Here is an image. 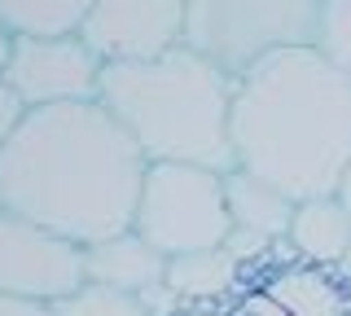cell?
Segmentation results:
<instances>
[{"label":"cell","mask_w":351,"mask_h":316,"mask_svg":"<svg viewBox=\"0 0 351 316\" xmlns=\"http://www.w3.org/2000/svg\"><path fill=\"white\" fill-rule=\"evenodd\" d=\"M167 259L158 246L141 233L136 224L123 228V233H110L97 237V242L84 246V268L88 281H101V286H119V290H149L158 281H167Z\"/></svg>","instance_id":"cell-10"},{"label":"cell","mask_w":351,"mask_h":316,"mask_svg":"<svg viewBox=\"0 0 351 316\" xmlns=\"http://www.w3.org/2000/svg\"><path fill=\"white\" fill-rule=\"evenodd\" d=\"M136 228L162 255L224 246L233 237L224 171L202 162H149L136 202Z\"/></svg>","instance_id":"cell-5"},{"label":"cell","mask_w":351,"mask_h":316,"mask_svg":"<svg viewBox=\"0 0 351 316\" xmlns=\"http://www.w3.org/2000/svg\"><path fill=\"white\" fill-rule=\"evenodd\" d=\"M233 154L294 202L334 193L351 162V71L321 45L255 62L233 88Z\"/></svg>","instance_id":"cell-2"},{"label":"cell","mask_w":351,"mask_h":316,"mask_svg":"<svg viewBox=\"0 0 351 316\" xmlns=\"http://www.w3.org/2000/svg\"><path fill=\"white\" fill-rule=\"evenodd\" d=\"M224 184H228L233 228L255 233V237H263V242H285L290 220H294V198L290 193L277 189L272 180L255 176V171H246V167L224 171Z\"/></svg>","instance_id":"cell-13"},{"label":"cell","mask_w":351,"mask_h":316,"mask_svg":"<svg viewBox=\"0 0 351 316\" xmlns=\"http://www.w3.org/2000/svg\"><path fill=\"white\" fill-rule=\"evenodd\" d=\"M241 316H351V281L338 268L285 250V264L241 299Z\"/></svg>","instance_id":"cell-9"},{"label":"cell","mask_w":351,"mask_h":316,"mask_svg":"<svg viewBox=\"0 0 351 316\" xmlns=\"http://www.w3.org/2000/svg\"><path fill=\"white\" fill-rule=\"evenodd\" d=\"M0 206H5V198H0Z\"/></svg>","instance_id":"cell-22"},{"label":"cell","mask_w":351,"mask_h":316,"mask_svg":"<svg viewBox=\"0 0 351 316\" xmlns=\"http://www.w3.org/2000/svg\"><path fill=\"white\" fill-rule=\"evenodd\" d=\"M22 119H27V106H22V97L9 88L5 80H0V154H5V145L14 141V132H18Z\"/></svg>","instance_id":"cell-17"},{"label":"cell","mask_w":351,"mask_h":316,"mask_svg":"<svg viewBox=\"0 0 351 316\" xmlns=\"http://www.w3.org/2000/svg\"><path fill=\"white\" fill-rule=\"evenodd\" d=\"M9 45H14V31L0 23V66H5V58H9Z\"/></svg>","instance_id":"cell-20"},{"label":"cell","mask_w":351,"mask_h":316,"mask_svg":"<svg viewBox=\"0 0 351 316\" xmlns=\"http://www.w3.org/2000/svg\"><path fill=\"white\" fill-rule=\"evenodd\" d=\"M250 259L233 242L193 250V255H171L167 259V286L180 294V303H215L241 290Z\"/></svg>","instance_id":"cell-11"},{"label":"cell","mask_w":351,"mask_h":316,"mask_svg":"<svg viewBox=\"0 0 351 316\" xmlns=\"http://www.w3.org/2000/svg\"><path fill=\"white\" fill-rule=\"evenodd\" d=\"M285 242H290V250L299 259L338 268V259H343L347 246H351V211L343 206L338 193H321V198L294 202V220H290Z\"/></svg>","instance_id":"cell-12"},{"label":"cell","mask_w":351,"mask_h":316,"mask_svg":"<svg viewBox=\"0 0 351 316\" xmlns=\"http://www.w3.org/2000/svg\"><path fill=\"white\" fill-rule=\"evenodd\" d=\"M88 281L84 246L36 224L31 215L0 206V294L58 303Z\"/></svg>","instance_id":"cell-7"},{"label":"cell","mask_w":351,"mask_h":316,"mask_svg":"<svg viewBox=\"0 0 351 316\" xmlns=\"http://www.w3.org/2000/svg\"><path fill=\"white\" fill-rule=\"evenodd\" d=\"M325 0H189L184 45L228 75H246L281 49L321 40Z\"/></svg>","instance_id":"cell-4"},{"label":"cell","mask_w":351,"mask_h":316,"mask_svg":"<svg viewBox=\"0 0 351 316\" xmlns=\"http://www.w3.org/2000/svg\"><path fill=\"white\" fill-rule=\"evenodd\" d=\"M338 66L351 71V0H325L321 5V40H316Z\"/></svg>","instance_id":"cell-16"},{"label":"cell","mask_w":351,"mask_h":316,"mask_svg":"<svg viewBox=\"0 0 351 316\" xmlns=\"http://www.w3.org/2000/svg\"><path fill=\"white\" fill-rule=\"evenodd\" d=\"M58 316H154L145 299L119 286H101V281H84L80 290H71L66 299L53 303Z\"/></svg>","instance_id":"cell-15"},{"label":"cell","mask_w":351,"mask_h":316,"mask_svg":"<svg viewBox=\"0 0 351 316\" xmlns=\"http://www.w3.org/2000/svg\"><path fill=\"white\" fill-rule=\"evenodd\" d=\"M184 18L189 0H93L80 36L101 62H136L184 45Z\"/></svg>","instance_id":"cell-8"},{"label":"cell","mask_w":351,"mask_h":316,"mask_svg":"<svg viewBox=\"0 0 351 316\" xmlns=\"http://www.w3.org/2000/svg\"><path fill=\"white\" fill-rule=\"evenodd\" d=\"M93 0H0V23L14 36H66L80 31Z\"/></svg>","instance_id":"cell-14"},{"label":"cell","mask_w":351,"mask_h":316,"mask_svg":"<svg viewBox=\"0 0 351 316\" xmlns=\"http://www.w3.org/2000/svg\"><path fill=\"white\" fill-rule=\"evenodd\" d=\"M101 71V53L80 31H66V36H14L0 80L22 97L27 110H36V106L97 101Z\"/></svg>","instance_id":"cell-6"},{"label":"cell","mask_w":351,"mask_h":316,"mask_svg":"<svg viewBox=\"0 0 351 316\" xmlns=\"http://www.w3.org/2000/svg\"><path fill=\"white\" fill-rule=\"evenodd\" d=\"M145 171V149L101 101L36 106L0 154V198L88 246L136 224Z\"/></svg>","instance_id":"cell-1"},{"label":"cell","mask_w":351,"mask_h":316,"mask_svg":"<svg viewBox=\"0 0 351 316\" xmlns=\"http://www.w3.org/2000/svg\"><path fill=\"white\" fill-rule=\"evenodd\" d=\"M338 198H343V206H347V211H351V162H347V171H343V180H338Z\"/></svg>","instance_id":"cell-19"},{"label":"cell","mask_w":351,"mask_h":316,"mask_svg":"<svg viewBox=\"0 0 351 316\" xmlns=\"http://www.w3.org/2000/svg\"><path fill=\"white\" fill-rule=\"evenodd\" d=\"M338 272H343V277L351 281V246H347V255H343V259H338Z\"/></svg>","instance_id":"cell-21"},{"label":"cell","mask_w":351,"mask_h":316,"mask_svg":"<svg viewBox=\"0 0 351 316\" xmlns=\"http://www.w3.org/2000/svg\"><path fill=\"white\" fill-rule=\"evenodd\" d=\"M237 75L206 53L176 45L158 58L106 62L97 101L132 132L149 162H202L233 171Z\"/></svg>","instance_id":"cell-3"},{"label":"cell","mask_w":351,"mask_h":316,"mask_svg":"<svg viewBox=\"0 0 351 316\" xmlns=\"http://www.w3.org/2000/svg\"><path fill=\"white\" fill-rule=\"evenodd\" d=\"M0 316H58L53 303L27 299V294H0Z\"/></svg>","instance_id":"cell-18"}]
</instances>
